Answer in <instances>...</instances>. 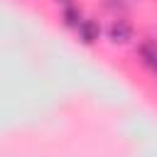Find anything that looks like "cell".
<instances>
[{
	"mask_svg": "<svg viewBox=\"0 0 157 157\" xmlns=\"http://www.w3.org/2000/svg\"><path fill=\"white\" fill-rule=\"evenodd\" d=\"M108 37L113 44H128L132 39V27L125 22V20H115L110 27H108Z\"/></svg>",
	"mask_w": 157,
	"mask_h": 157,
	"instance_id": "6da1fadb",
	"label": "cell"
},
{
	"mask_svg": "<svg viewBox=\"0 0 157 157\" xmlns=\"http://www.w3.org/2000/svg\"><path fill=\"white\" fill-rule=\"evenodd\" d=\"M78 37H81L83 44L98 42V37H101V25H98L96 20H83V22L78 25Z\"/></svg>",
	"mask_w": 157,
	"mask_h": 157,
	"instance_id": "7a4b0ae2",
	"label": "cell"
},
{
	"mask_svg": "<svg viewBox=\"0 0 157 157\" xmlns=\"http://www.w3.org/2000/svg\"><path fill=\"white\" fill-rule=\"evenodd\" d=\"M81 22H83V20H81V10H78L76 5H66V7H64V25L78 29Z\"/></svg>",
	"mask_w": 157,
	"mask_h": 157,
	"instance_id": "3957f363",
	"label": "cell"
},
{
	"mask_svg": "<svg viewBox=\"0 0 157 157\" xmlns=\"http://www.w3.org/2000/svg\"><path fill=\"white\" fill-rule=\"evenodd\" d=\"M56 2H61V5H71V0H56Z\"/></svg>",
	"mask_w": 157,
	"mask_h": 157,
	"instance_id": "277c9868",
	"label": "cell"
},
{
	"mask_svg": "<svg viewBox=\"0 0 157 157\" xmlns=\"http://www.w3.org/2000/svg\"><path fill=\"white\" fill-rule=\"evenodd\" d=\"M152 69H155V76H157V59L152 61Z\"/></svg>",
	"mask_w": 157,
	"mask_h": 157,
	"instance_id": "5b68a950",
	"label": "cell"
}]
</instances>
